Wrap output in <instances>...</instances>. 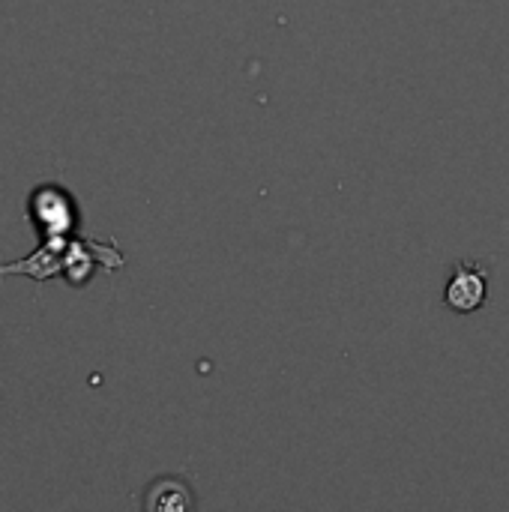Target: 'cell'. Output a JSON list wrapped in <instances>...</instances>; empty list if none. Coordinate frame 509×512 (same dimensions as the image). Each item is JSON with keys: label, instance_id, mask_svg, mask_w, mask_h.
Wrapping results in <instances>:
<instances>
[{"label": "cell", "instance_id": "6da1fadb", "mask_svg": "<svg viewBox=\"0 0 509 512\" xmlns=\"http://www.w3.org/2000/svg\"><path fill=\"white\" fill-rule=\"evenodd\" d=\"M27 216L42 237H72L78 228L75 198L60 186H39L27 198Z\"/></svg>", "mask_w": 509, "mask_h": 512}, {"label": "cell", "instance_id": "3957f363", "mask_svg": "<svg viewBox=\"0 0 509 512\" xmlns=\"http://www.w3.org/2000/svg\"><path fill=\"white\" fill-rule=\"evenodd\" d=\"M69 237H42V246L24 258V261H15V264H3L0 267V276H30L36 282H45L51 276H60V261H63V249H66Z\"/></svg>", "mask_w": 509, "mask_h": 512}, {"label": "cell", "instance_id": "277c9868", "mask_svg": "<svg viewBox=\"0 0 509 512\" xmlns=\"http://www.w3.org/2000/svg\"><path fill=\"white\" fill-rule=\"evenodd\" d=\"M144 507L153 512H186L195 507V498L180 477H162L147 489Z\"/></svg>", "mask_w": 509, "mask_h": 512}, {"label": "cell", "instance_id": "7a4b0ae2", "mask_svg": "<svg viewBox=\"0 0 509 512\" xmlns=\"http://www.w3.org/2000/svg\"><path fill=\"white\" fill-rule=\"evenodd\" d=\"M486 300H489V276L483 273V267L474 261H459L444 285V303L459 315H471L483 309Z\"/></svg>", "mask_w": 509, "mask_h": 512}]
</instances>
